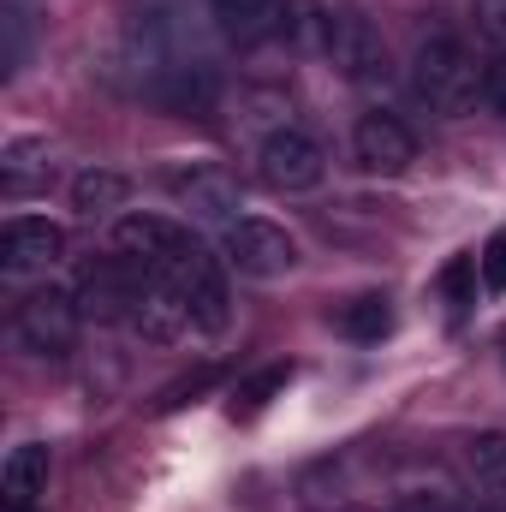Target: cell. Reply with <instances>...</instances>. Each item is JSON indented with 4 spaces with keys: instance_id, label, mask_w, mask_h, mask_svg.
Instances as JSON below:
<instances>
[{
    "instance_id": "1",
    "label": "cell",
    "mask_w": 506,
    "mask_h": 512,
    "mask_svg": "<svg viewBox=\"0 0 506 512\" xmlns=\"http://www.w3.org/2000/svg\"><path fill=\"white\" fill-rule=\"evenodd\" d=\"M483 84H489V66L459 36H423L417 42V54H411V90L435 114H447V120L471 114L477 96H483Z\"/></svg>"
},
{
    "instance_id": "16",
    "label": "cell",
    "mask_w": 506,
    "mask_h": 512,
    "mask_svg": "<svg viewBox=\"0 0 506 512\" xmlns=\"http://www.w3.org/2000/svg\"><path fill=\"white\" fill-rule=\"evenodd\" d=\"M131 197V179L126 173H108V167H84L78 179H72V209L78 215H108V209H126Z\"/></svg>"
},
{
    "instance_id": "22",
    "label": "cell",
    "mask_w": 506,
    "mask_h": 512,
    "mask_svg": "<svg viewBox=\"0 0 506 512\" xmlns=\"http://www.w3.org/2000/svg\"><path fill=\"white\" fill-rule=\"evenodd\" d=\"M477 268H483V286L489 292H506V227L501 233H489V245L477 256Z\"/></svg>"
},
{
    "instance_id": "10",
    "label": "cell",
    "mask_w": 506,
    "mask_h": 512,
    "mask_svg": "<svg viewBox=\"0 0 506 512\" xmlns=\"http://www.w3.org/2000/svg\"><path fill=\"white\" fill-rule=\"evenodd\" d=\"M328 60L340 66V78L352 84H381L387 78V48H381V30L364 12H334V42H328Z\"/></svg>"
},
{
    "instance_id": "17",
    "label": "cell",
    "mask_w": 506,
    "mask_h": 512,
    "mask_svg": "<svg viewBox=\"0 0 506 512\" xmlns=\"http://www.w3.org/2000/svg\"><path fill=\"white\" fill-rule=\"evenodd\" d=\"M209 6H215V18L233 42H262L280 24V0H209Z\"/></svg>"
},
{
    "instance_id": "19",
    "label": "cell",
    "mask_w": 506,
    "mask_h": 512,
    "mask_svg": "<svg viewBox=\"0 0 506 512\" xmlns=\"http://www.w3.org/2000/svg\"><path fill=\"white\" fill-rule=\"evenodd\" d=\"M393 328V310H387V298L381 292H364V298H352L346 310H340V334H352V340H381Z\"/></svg>"
},
{
    "instance_id": "12",
    "label": "cell",
    "mask_w": 506,
    "mask_h": 512,
    "mask_svg": "<svg viewBox=\"0 0 506 512\" xmlns=\"http://www.w3.org/2000/svg\"><path fill=\"white\" fill-rule=\"evenodd\" d=\"M131 328H137L143 340H155V346H173V340L197 334V328H191L185 298H179L161 274H149V280H143V298H137V310H131Z\"/></svg>"
},
{
    "instance_id": "5",
    "label": "cell",
    "mask_w": 506,
    "mask_h": 512,
    "mask_svg": "<svg viewBox=\"0 0 506 512\" xmlns=\"http://www.w3.org/2000/svg\"><path fill=\"white\" fill-rule=\"evenodd\" d=\"M143 268L126 262V256H102V262H90L84 274H78V310H84V322H131V310H137V298H143Z\"/></svg>"
},
{
    "instance_id": "11",
    "label": "cell",
    "mask_w": 506,
    "mask_h": 512,
    "mask_svg": "<svg viewBox=\"0 0 506 512\" xmlns=\"http://www.w3.org/2000/svg\"><path fill=\"white\" fill-rule=\"evenodd\" d=\"M66 256V227L42 221V215H12L0 227V268L6 274H30V268H54Z\"/></svg>"
},
{
    "instance_id": "13",
    "label": "cell",
    "mask_w": 506,
    "mask_h": 512,
    "mask_svg": "<svg viewBox=\"0 0 506 512\" xmlns=\"http://www.w3.org/2000/svg\"><path fill=\"white\" fill-rule=\"evenodd\" d=\"M42 495H48V447L24 441L0 465V512H36Z\"/></svg>"
},
{
    "instance_id": "7",
    "label": "cell",
    "mask_w": 506,
    "mask_h": 512,
    "mask_svg": "<svg viewBox=\"0 0 506 512\" xmlns=\"http://www.w3.org/2000/svg\"><path fill=\"white\" fill-rule=\"evenodd\" d=\"M191 245H197V239H191L179 221H167V215H126V221L114 227V256L137 262L143 274L173 268V262L191 251Z\"/></svg>"
},
{
    "instance_id": "9",
    "label": "cell",
    "mask_w": 506,
    "mask_h": 512,
    "mask_svg": "<svg viewBox=\"0 0 506 512\" xmlns=\"http://www.w3.org/2000/svg\"><path fill=\"white\" fill-rule=\"evenodd\" d=\"M352 155H358V167L364 173H381V179H399L411 161H417V137L405 120H393V114H364L358 126H352Z\"/></svg>"
},
{
    "instance_id": "25",
    "label": "cell",
    "mask_w": 506,
    "mask_h": 512,
    "mask_svg": "<svg viewBox=\"0 0 506 512\" xmlns=\"http://www.w3.org/2000/svg\"><path fill=\"white\" fill-rule=\"evenodd\" d=\"M483 102L501 114V126H506V60L501 66H489V84H483Z\"/></svg>"
},
{
    "instance_id": "3",
    "label": "cell",
    "mask_w": 506,
    "mask_h": 512,
    "mask_svg": "<svg viewBox=\"0 0 506 512\" xmlns=\"http://www.w3.org/2000/svg\"><path fill=\"white\" fill-rule=\"evenodd\" d=\"M12 328H18L24 352H36V358H66V352L78 346V328H84L78 292H60V286H42V292H30V298L18 304Z\"/></svg>"
},
{
    "instance_id": "23",
    "label": "cell",
    "mask_w": 506,
    "mask_h": 512,
    "mask_svg": "<svg viewBox=\"0 0 506 512\" xmlns=\"http://www.w3.org/2000/svg\"><path fill=\"white\" fill-rule=\"evenodd\" d=\"M471 12H477V24H483V36L506 48V0H471Z\"/></svg>"
},
{
    "instance_id": "18",
    "label": "cell",
    "mask_w": 506,
    "mask_h": 512,
    "mask_svg": "<svg viewBox=\"0 0 506 512\" xmlns=\"http://www.w3.org/2000/svg\"><path fill=\"white\" fill-rule=\"evenodd\" d=\"M465 477L489 495H506V429H483L465 441Z\"/></svg>"
},
{
    "instance_id": "21",
    "label": "cell",
    "mask_w": 506,
    "mask_h": 512,
    "mask_svg": "<svg viewBox=\"0 0 506 512\" xmlns=\"http://www.w3.org/2000/svg\"><path fill=\"white\" fill-rule=\"evenodd\" d=\"M292 382V364H274V370H262L256 382H245L233 393V417H256L262 405H268V393H280V387Z\"/></svg>"
},
{
    "instance_id": "24",
    "label": "cell",
    "mask_w": 506,
    "mask_h": 512,
    "mask_svg": "<svg viewBox=\"0 0 506 512\" xmlns=\"http://www.w3.org/2000/svg\"><path fill=\"white\" fill-rule=\"evenodd\" d=\"M24 60V12H6V72H18Z\"/></svg>"
},
{
    "instance_id": "15",
    "label": "cell",
    "mask_w": 506,
    "mask_h": 512,
    "mask_svg": "<svg viewBox=\"0 0 506 512\" xmlns=\"http://www.w3.org/2000/svg\"><path fill=\"white\" fill-rule=\"evenodd\" d=\"M393 512H465V495H459L453 477H441V471H417V477L399 483Z\"/></svg>"
},
{
    "instance_id": "14",
    "label": "cell",
    "mask_w": 506,
    "mask_h": 512,
    "mask_svg": "<svg viewBox=\"0 0 506 512\" xmlns=\"http://www.w3.org/2000/svg\"><path fill=\"white\" fill-rule=\"evenodd\" d=\"M274 36H280L292 54H328V42H334V12H328L322 0H280Z\"/></svg>"
},
{
    "instance_id": "2",
    "label": "cell",
    "mask_w": 506,
    "mask_h": 512,
    "mask_svg": "<svg viewBox=\"0 0 506 512\" xmlns=\"http://www.w3.org/2000/svg\"><path fill=\"white\" fill-rule=\"evenodd\" d=\"M161 280L185 298V310H191V328H197V334H227V322H233V292H227L221 262L203 251V245H191L173 268H161Z\"/></svg>"
},
{
    "instance_id": "4",
    "label": "cell",
    "mask_w": 506,
    "mask_h": 512,
    "mask_svg": "<svg viewBox=\"0 0 506 512\" xmlns=\"http://www.w3.org/2000/svg\"><path fill=\"white\" fill-rule=\"evenodd\" d=\"M256 173H262L268 191L298 197V191H316V185H322L328 161H322V143H316L310 131L280 126V131H268V137L256 143Z\"/></svg>"
},
{
    "instance_id": "20",
    "label": "cell",
    "mask_w": 506,
    "mask_h": 512,
    "mask_svg": "<svg viewBox=\"0 0 506 512\" xmlns=\"http://www.w3.org/2000/svg\"><path fill=\"white\" fill-rule=\"evenodd\" d=\"M477 280H483L477 256H453V262L441 268V298L453 304V316H465V310L477 304Z\"/></svg>"
},
{
    "instance_id": "26",
    "label": "cell",
    "mask_w": 506,
    "mask_h": 512,
    "mask_svg": "<svg viewBox=\"0 0 506 512\" xmlns=\"http://www.w3.org/2000/svg\"><path fill=\"white\" fill-rule=\"evenodd\" d=\"M501 352H506V334H501Z\"/></svg>"
},
{
    "instance_id": "8",
    "label": "cell",
    "mask_w": 506,
    "mask_h": 512,
    "mask_svg": "<svg viewBox=\"0 0 506 512\" xmlns=\"http://www.w3.org/2000/svg\"><path fill=\"white\" fill-rule=\"evenodd\" d=\"M227 262H233L239 274H251V280H280V274L298 268V245H292L286 227L251 221V215H245V221L227 233Z\"/></svg>"
},
{
    "instance_id": "6",
    "label": "cell",
    "mask_w": 506,
    "mask_h": 512,
    "mask_svg": "<svg viewBox=\"0 0 506 512\" xmlns=\"http://www.w3.org/2000/svg\"><path fill=\"white\" fill-rule=\"evenodd\" d=\"M173 197H179V209H191V221H203V227L233 233V227L245 221V191H239V179H233L227 167H185V173H173Z\"/></svg>"
}]
</instances>
